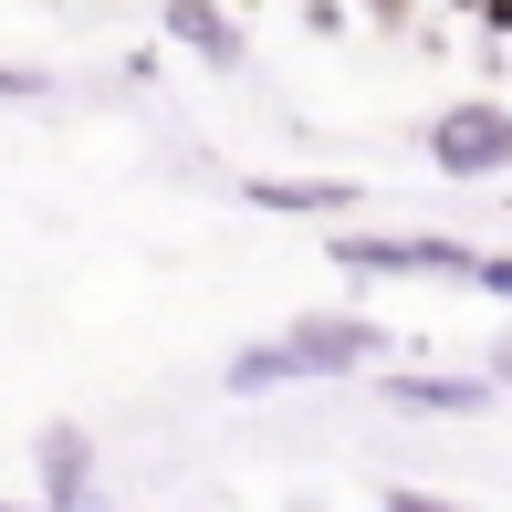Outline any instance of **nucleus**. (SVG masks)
I'll list each match as a JSON object with an SVG mask.
<instances>
[{"label":"nucleus","instance_id":"nucleus-1","mask_svg":"<svg viewBox=\"0 0 512 512\" xmlns=\"http://www.w3.org/2000/svg\"><path fill=\"white\" fill-rule=\"evenodd\" d=\"M377 345H387V335H377V324H356V314H304L293 335L230 356V398H262V387H293V377H345V366H366Z\"/></svg>","mask_w":512,"mask_h":512},{"label":"nucleus","instance_id":"nucleus-2","mask_svg":"<svg viewBox=\"0 0 512 512\" xmlns=\"http://www.w3.org/2000/svg\"><path fill=\"white\" fill-rule=\"evenodd\" d=\"M345 272H439V283H481V293H512V262L471 241H335Z\"/></svg>","mask_w":512,"mask_h":512},{"label":"nucleus","instance_id":"nucleus-3","mask_svg":"<svg viewBox=\"0 0 512 512\" xmlns=\"http://www.w3.org/2000/svg\"><path fill=\"white\" fill-rule=\"evenodd\" d=\"M429 168L439 178H502L512 168V105H450V115H429Z\"/></svg>","mask_w":512,"mask_h":512},{"label":"nucleus","instance_id":"nucleus-4","mask_svg":"<svg viewBox=\"0 0 512 512\" xmlns=\"http://www.w3.org/2000/svg\"><path fill=\"white\" fill-rule=\"evenodd\" d=\"M168 32H178V42H199V63H241V32H230L220 0H168Z\"/></svg>","mask_w":512,"mask_h":512},{"label":"nucleus","instance_id":"nucleus-5","mask_svg":"<svg viewBox=\"0 0 512 512\" xmlns=\"http://www.w3.org/2000/svg\"><path fill=\"white\" fill-rule=\"evenodd\" d=\"M262 209H356V178H251Z\"/></svg>","mask_w":512,"mask_h":512},{"label":"nucleus","instance_id":"nucleus-6","mask_svg":"<svg viewBox=\"0 0 512 512\" xmlns=\"http://www.w3.org/2000/svg\"><path fill=\"white\" fill-rule=\"evenodd\" d=\"M387 398L398 408H492V387H471V377H398Z\"/></svg>","mask_w":512,"mask_h":512},{"label":"nucleus","instance_id":"nucleus-7","mask_svg":"<svg viewBox=\"0 0 512 512\" xmlns=\"http://www.w3.org/2000/svg\"><path fill=\"white\" fill-rule=\"evenodd\" d=\"M387 512H460V502H429V492H387Z\"/></svg>","mask_w":512,"mask_h":512},{"label":"nucleus","instance_id":"nucleus-8","mask_svg":"<svg viewBox=\"0 0 512 512\" xmlns=\"http://www.w3.org/2000/svg\"><path fill=\"white\" fill-rule=\"evenodd\" d=\"M492 377H512V335H502V356H492Z\"/></svg>","mask_w":512,"mask_h":512}]
</instances>
